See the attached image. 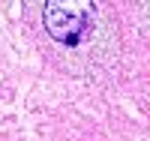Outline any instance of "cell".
I'll list each match as a JSON object with an SVG mask.
<instances>
[{"mask_svg":"<svg viewBox=\"0 0 150 141\" xmlns=\"http://www.w3.org/2000/svg\"><path fill=\"white\" fill-rule=\"evenodd\" d=\"M42 30L63 51H90L108 33L96 0H45Z\"/></svg>","mask_w":150,"mask_h":141,"instance_id":"obj_1","label":"cell"}]
</instances>
